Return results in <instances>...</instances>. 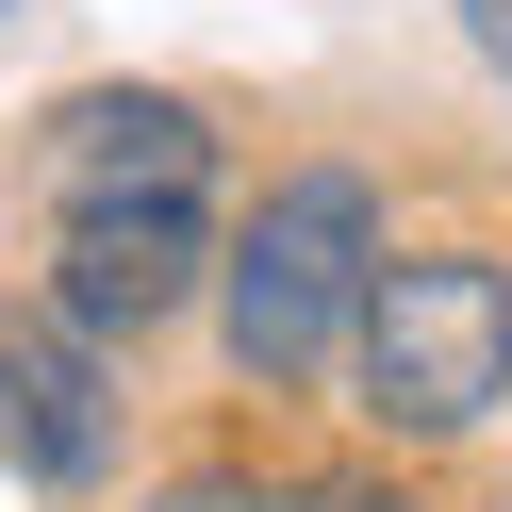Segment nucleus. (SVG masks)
<instances>
[{
    "mask_svg": "<svg viewBox=\"0 0 512 512\" xmlns=\"http://www.w3.org/2000/svg\"><path fill=\"white\" fill-rule=\"evenodd\" d=\"M149 512H281V496H265V479H248V463H182V479H166V496H149Z\"/></svg>",
    "mask_w": 512,
    "mask_h": 512,
    "instance_id": "423d86ee",
    "label": "nucleus"
},
{
    "mask_svg": "<svg viewBox=\"0 0 512 512\" xmlns=\"http://www.w3.org/2000/svg\"><path fill=\"white\" fill-rule=\"evenodd\" d=\"M380 265V182L364 166H281L248 199V232L215 248V314H232V380L298 397V380L347 364V314H364Z\"/></svg>",
    "mask_w": 512,
    "mask_h": 512,
    "instance_id": "f257e3e1",
    "label": "nucleus"
},
{
    "mask_svg": "<svg viewBox=\"0 0 512 512\" xmlns=\"http://www.w3.org/2000/svg\"><path fill=\"white\" fill-rule=\"evenodd\" d=\"M215 281V215H67L50 232V314L83 347H149Z\"/></svg>",
    "mask_w": 512,
    "mask_h": 512,
    "instance_id": "39448f33",
    "label": "nucleus"
},
{
    "mask_svg": "<svg viewBox=\"0 0 512 512\" xmlns=\"http://www.w3.org/2000/svg\"><path fill=\"white\" fill-rule=\"evenodd\" d=\"M463 34H479V67L512 83V0H463Z\"/></svg>",
    "mask_w": 512,
    "mask_h": 512,
    "instance_id": "6e6552de",
    "label": "nucleus"
},
{
    "mask_svg": "<svg viewBox=\"0 0 512 512\" xmlns=\"http://www.w3.org/2000/svg\"><path fill=\"white\" fill-rule=\"evenodd\" d=\"M133 413H116V347H83L50 298H0V463L50 496H100Z\"/></svg>",
    "mask_w": 512,
    "mask_h": 512,
    "instance_id": "20e7f679",
    "label": "nucleus"
},
{
    "mask_svg": "<svg viewBox=\"0 0 512 512\" xmlns=\"http://www.w3.org/2000/svg\"><path fill=\"white\" fill-rule=\"evenodd\" d=\"M347 380H364L380 430L446 446L512 397V265L496 248H380L364 314H347Z\"/></svg>",
    "mask_w": 512,
    "mask_h": 512,
    "instance_id": "f03ea898",
    "label": "nucleus"
},
{
    "mask_svg": "<svg viewBox=\"0 0 512 512\" xmlns=\"http://www.w3.org/2000/svg\"><path fill=\"white\" fill-rule=\"evenodd\" d=\"M34 199H50V232L67 215H215V133L166 83H83L34 116Z\"/></svg>",
    "mask_w": 512,
    "mask_h": 512,
    "instance_id": "7ed1b4c3",
    "label": "nucleus"
},
{
    "mask_svg": "<svg viewBox=\"0 0 512 512\" xmlns=\"http://www.w3.org/2000/svg\"><path fill=\"white\" fill-rule=\"evenodd\" d=\"M281 512H430V496H397V479H298Z\"/></svg>",
    "mask_w": 512,
    "mask_h": 512,
    "instance_id": "0eeeda50",
    "label": "nucleus"
}]
</instances>
